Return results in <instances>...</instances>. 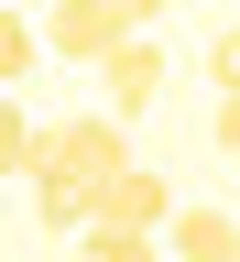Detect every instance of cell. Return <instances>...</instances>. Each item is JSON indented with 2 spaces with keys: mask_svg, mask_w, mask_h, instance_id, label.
<instances>
[{
  "mask_svg": "<svg viewBox=\"0 0 240 262\" xmlns=\"http://www.w3.org/2000/svg\"><path fill=\"white\" fill-rule=\"evenodd\" d=\"M153 98H164V44H153V33H131V44H120L110 66H98V110H110V120L131 131V120L153 110Z\"/></svg>",
  "mask_w": 240,
  "mask_h": 262,
  "instance_id": "277c9868",
  "label": "cell"
},
{
  "mask_svg": "<svg viewBox=\"0 0 240 262\" xmlns=\"http://www.w3.org/2000/svg\"><path fill=\"white\" fill-rule=\"evenodd\" d=\"M33 66H44V33H33V22L11 11V0H0V98H11V88L33 77Z\"/></svg>",
  "mask_w": 240,
  "mask_h": 262,
  "instance_id": "52a82bcc",
  "label": "cell"
},
{
  "mask_svg": "<svg viewBox=\"0 0 240 262\" xmlns=\"http://www.w3.org/2000/svg\"><path fill=\"white\" fill-rule=\"evenodd\" d=\"M164 251L175 262H240V208H175V229H164Z\"/></svg>",
  "mask_w": 240,
  "mask_h": 262,
  "instance_id": "5b68a950",
  "label": "cell"
},
{
  "mask_svg": "<svg viewBox=\"0 0 240 262\" xmlns=\"http://www.w3.org/2000/svg\"><path fill=\"white\" fill-rule=\"evenodd\" d=\"M33 33H44V55H66V66H110L131 33H153V0H55Z\"/></svg>",
  "mask_w": 240,
  "mask_h": 262,
  "instance_id": "7a4b0ae2",
  "label": "cell"
},
{
  "mask_svg": "<svg viewBox=\"0 0 240 262\" xmlns=\"http://www.w3.org/2000/svg\"><path fill=\"white\" fill-rule=\"evenodd\" d=\"M88 262H164V251L131 241V229H88Z\"/></svg>",
  "mask_w": 240,
  "mask_h": 262,
  "instance_id": "9c48e42d",
  "label": "cell"
},
{
  "mask_svg": "<svg viewBox=\"0 0 240 262\" xmlns=\"http://www.w3.org/2000/svg\"><path fill=\"white\" fill-rule=\"evenodd\" d=\"M88 229H131V241H164V229H175V175L131 164V175L98 196V219H88Z\"/></svg>",
  "mask_w": 240,
  "mask_h": 262,
  "instance_id": "3957f363",
  "label": "cell"
},
{
  "mask_svg": "<svg viewBox=\"0 0 240 262\" xmlns=\"http://www.w3.org/2000/svg\"><path fill=\"white\" fill-rule=\"evenodd\" d=\"M33 208H44V229L88 241V219H98V186H77V175H44V186H33Z\"/></svg>",
  "mask_w": 240,
  "mask_h": 262,
  "instance_id": "8992f818",
  "label": "cell"
},
{
  "mask_svg": "<svg viewBox=\"0 0 240 262\" xmlns=\"http://www.w3.org/2000/svg\"><path fill=\"white\" fill-rule=\"evenodd\" d=\"M33 186L44 175H77V186H98L110 196L120 175H131V131L110 120V110H77V120H33V164H22Z\"/></svg>",
  "mask_w": 240,
  "mask_h": 262,
  "instance_id": "6da1fadb",
  "label": "cell"
},
{
  "mask_svg": "<svg viewBox=\"0 0 240 262\" xmlns=\"http://www.w3.org/2000/svg\"><path fill=\"white\" fill-rule=\"evenodd\" d=\"M22 164H33V110L0 98V175H22Z\"/></svg>",
  "mask_w": 240,
  "mask_h": 262,
  "instance_id": "ba28073f",
  "label": "cell"
},
{
  "mask_svg": "<svg viewBox=\"0 0 240 262\" xmlns=\"http://www.w3.org/2000/svg\"><path fill=\"white\" fill-rule=\"evenodd\" d=\"M208 77H219V98L240 88V22H219V33H208Z\"/></svg>",
  "mask_w": 240,
  "mask_h": 262,
  "instance_id": "30bf717a",
  "label": "cell"
},
{
  "mask_svg": "<svg viewBox=\"0 0 240 262\" xmlns=\"http://www.w3.org/2000/svg\"><path fill=\"white\" fill-rule=\"evenodd\" d=\"M208 142H219V153H240V88L219 98V120H208Z\"/></svg>",
  "mask_w": 240,
  "mask_h": 262,
  "instance_id": "8fae6325",
  "label": "cell"
}]
</instances>
